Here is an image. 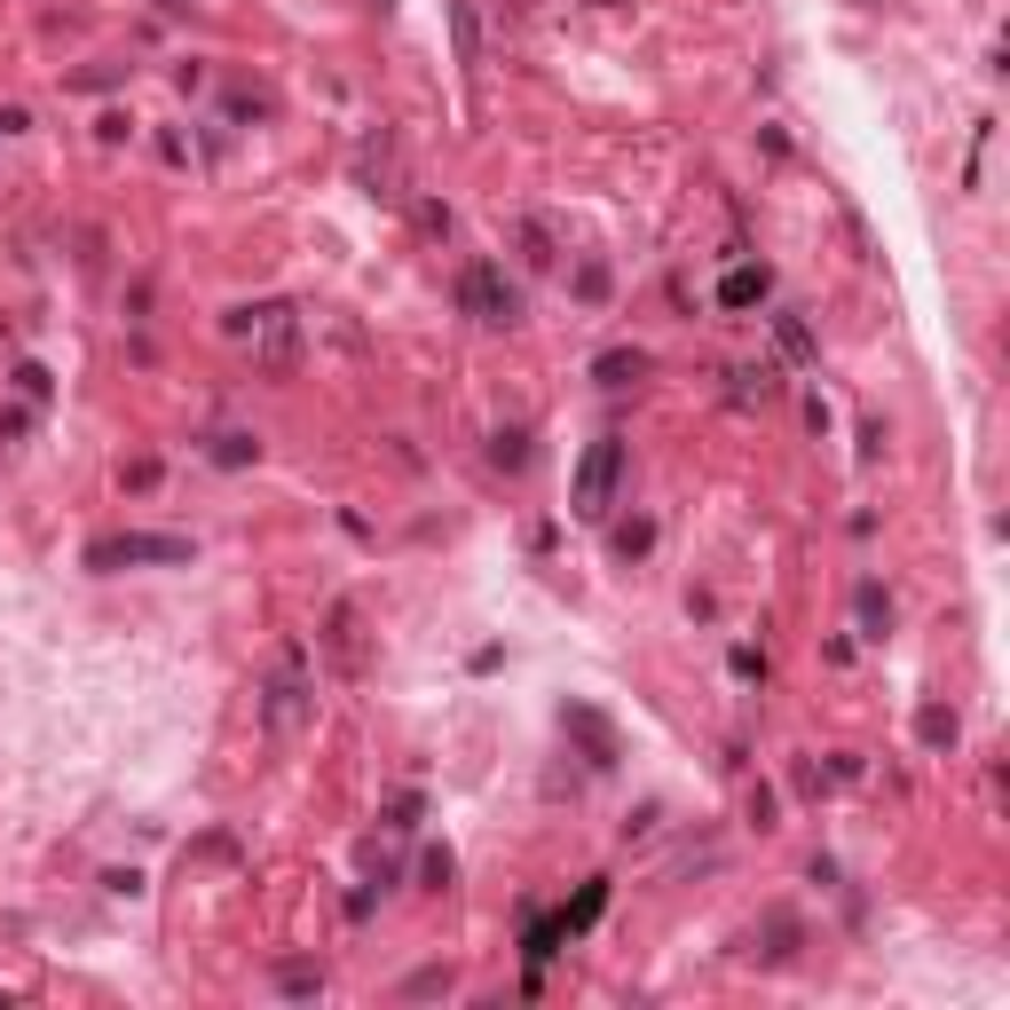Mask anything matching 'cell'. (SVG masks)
Instances as JSON below:
<instances>
[{
    "label": "cell",
    "mask_w": 1010,
    "mask_h": 1010,
    "mask_svg": "<svg viewBox=\"0 0 1010 1010\" xmlns=\"http://www.w3.org/2000/svg\"><path fill=\"white\" fill-rule=\"evenodd\" d=\"M229 332L253 340V363L268 380H293L301 372V308L268 301V308H229Z\"/></svg>",
    "instance_id": "obj_1"
},
{
    "label": "cell",
    "mask_w": 1010,
    "mask_h": 1010,
    "mask_svg": "<svg viewBox=\"0 0 1010 1010\" xmlns=\"http://www.w3.org/2000/svg\"><path fill=\"white\" fill-rule=\"evenodd\" d=\"M190 553H198L190 537L119 529V537H96V545H87V569H96V577H111V569H150V561H166V569H174V561H190Z\"/></svg>",
    "instance_id": "obj_2"
},
{
    "label": "cell",
    "mask_w": 1010,
    "mask_h": 1010,
    "mask_svg": "<svg viewBox=\"0 0 1010 1010\" xmlns=\"http://www.w3.org/2000/svg\"><path fill=\"white\" fill-rule=\"evenodd\" d=\"M616 482H624V442L616 434H600L585 458H577V482H569V513L577 521H600L608 506H616Z\"/></svg>",
    "instance_id": "obj_3"
},
{
    "label": "cell",
    "mask_w": 1010,
    "mask_h": 1010,
    "mask_svg": "<svg viewBox=\"0 0 1010 1010\" xmlns=\"http://www.w3.org/2000/svg\"><path fill=\"white\" fill-rule=\"evenodd\" d=\"M458 308H467L474 324H490V332L521 324V293L506 285L498 261H467V268H458Z\"/></svg>",
    "instance_id": "obj_4"
},
{
    "label": "cell",
    "mask_w": 1010,
    "mask_h": 1010,
    "mask_svg": "<svg viewBox=\"0 0 1010 1010\" xmlns=\"http://www.w3.org/2000/svg\"><path fill=\"white\" fill-rule=\"evenodd\" d=\"M261 718L277 726V734H293L308 718V656L301 648L277 656V671H268V687H261Z\"/></svg>",
    "instance_id": "obj_5"
},
{
    "label": "cell",
    "mask_w": 1010,
    "mask_h": 1010,
    "mask_svg": "<svg viewBox=\"0 0 1010 1010\" xmlns=\"http://www.w3.org/2000/svg\"><path fill=\"white\" fill-rule=\"evenodd\" d=\"M561 734L577 743V758H585L592 774H608V766L624 758V734H616V718H608V710H592V703H561Z\"/></svg>",
    "instance_id": "obj_6"
},
{
    "label": "cell",
    "mask_w": 1010,
    "mask_h": 1010,
    "mask_svg": "<svg viewBox=\"0 0 1010 1010\" xmlns=\"http://www.w3.org/2000/svg\"><path fill=\"white\" fill-rule=\"evenodd\" d=\"M316 639H324L332 671H347V679L363 671V616H355L347 600H332V608H324V631H316Z\"/></svg>",
    "instance_id": "obj_7"
},
{
    "label": "cell",
    "mask_w": 1010,
    "mask_h": 1010,
    "mask_svg": "<svg viewBox=\"0 0 1010 1010\" xmlns=\"http://www.w3.org/2000/svg\"><path fill=\"white\" fill-rule=\"evenodd\" d=\"M797 940H805V924H797L790 908H774L766 924L751 932V955H758V963H790V955H797Z\"/></svg>",
    "instance_id": "obj_8"
},
{
    "label": "cell",
    "mask_w": 1010,
    "mask_h": 1010,
    "mask_svg": "<svg viewBox=\"0 0 1010 1010\" xmlns=\"http://www.w3.org/2000/svg\"><path fill=\"white\" fill-rule=\"evenodd\" d=\"M600 908H608V876H592V884H585V892H577V900H569V908L553 915V924H561V940L592 932V924H600Z\"/></svg>",
    "instance_id": "obj_9"
},
{
    "label": "cell",
    "mask_w": 1010,
    "mask_h": 1010,
    "mask_svg": "<svg viewBox=\"0 0 1010 1010\" xmlns=\"http://www.w3.org/2000/svg\"><path fill=\"white\" fill-rule=\"evenodd\" d=\"M766 293H774V277L743 261V268H726V285H718V308H758Z\"/></svg>",
    "instance_id": "obj_10"
},
{
    "label": "cell",
    "mask_w": 1010,
    "mask_h": 1010,
    "mask_svg": "<svg viewBox=\"0 0 1010 1010\" xmlns=\"http://www.w3.org/2000/svg\"><path fill=\"white\" fill-rule=\"evenodd\" d=\"M853 616H861V639H884L892 631V592L869 577V585H853Z\"/></svg>",
    "instance_id": "obj_11"
},
{
    "label": "cell",
    "mask_w": 1010,
    "mask_h": 1010,
    "mask_svg": "<svg viewBox=\"0 0 1010 1010\" xmlns=\"http://www.w3.org/2000/svg\"><path fill=\"white\" fill-rule=\"evenodd\" d=\"M592 380H600V388H631V380H648V347H608V355L592 363Z\"/></svg>",
    "instance_id": "obj_12"
},
{
    "label": "cell",
    "mask_w": 1010,
    "mask_h": 1010,
    "mask_svg": "<svg viewBox=\"0 0 1010 1010\" xmlns=\"http://www.w3.org/2000/svg\"><path fill=\"white\" fill-rule=\"evenodd\" d=\"M450 40H458V63L482 71V24H474V0H450Z\"/></svg>",
    "instance_id": "obj_13"
},
{
    "label": "cell",
    "mask_w": 1010,
    "mask_h": 1010,
    "mask_svg": "<svg viewBox=\"0 0 1010 1010\" xmlns=\"http://www.w3.org/2000/svg\"><path fill=\"white\" fill-rule=\"evenodd\" d=\"M955 734H963V726H955L948 703H924V710H915V743H924V751H955Z\"/></svg>",
    "instance_id": "obj_14"
},
{
    "label": "cell",
    "mask_w": 1010,
    "mask_h": 1010,
    "mask_svg": "<svg viewBox=\"0 0 1010 1010\" xmlns=\"http://www.w3.org/2000/svg\"><path fill=\"white\" fill-rule=\"evenodd\" d=\"M355 174L372 182V198H403L395 190V158H388V143H363V158H355Z\"/></svg>",
    "instance_id": "obj_15"
},
{
    "label": "cell",
    "mask_w": 1010,
    "mask_h": 1010,
    "mask_svg": "<svg viewBox=\"0 0 1010 1010\" xmlns=\"http://www.w3.org/2000/svg\"><path fill=\"white\" fill-rule=\"evenodd\" d=\"M206 458H214V467H253V458H261V442H253L245 426H222V434L206 442Z\"/></svg>",
    "instance_id": "obj_16"
},
{
    "label": "cell",
    "mask_w": 1010,
    "mask_h": 1010,
    "mask_svg": "<svg viewBox=\"0 0 1010 1010\" xmlns=\"http://www.w3.org/2000/svg\"><path fill=\"white\" fill-rule=\"evenodd\" d=\"M561 955V924L553 915H529V987H537V971Z\"/></svg>",
    "instance_id": "obj_17"
},
{
    "label": "cell",
    "mask_w": 1010,
    "mask_h": 1010,
    "mask_svg": "<svg viewBox=\"0 0 1010 1010\" xmlns=\"http://www.w3.org/2000/svg\"><path fill=\"white\" fill-rule=\"evenodd\" d=\"M774 340H782V355H790V363H813V355H821V347H813V332H805V316H790V308L774 316Z\"/></svg>",
    "instance_id": "obj_18"
},
{
    "label": "cell",
    "mask_w": 1010,
    "mask_h": 1010,
    "mask_svg": "<svg viewBox=\"0 0 1010 1010\" xmlns=\"http://www.w3.org/2000/svg\"><path fill=\"white\" fill-rule=\"evenodd\" d=\"M490 467H506V474H521V467H529V426L490 434Z\"/></svg>",
    "instance_id": "obj_19"
},
{
    "label": "cell",
    "mask_w": 1010,
    "mask_h": 1010,
    "mask_svg": "<svg viewBox=\"0 0 1010 1010\" xmlns=\"http://www.w3.org/2000/svg\"><path fill=\"white\" fill-rule=\"evenodd\" d=\"M608 545H616V561H639V553H648V545H656V521H648V513H631V521H624V529H616Z\"/></svg>",
    "instance_id": "obj_20"
},
{
    "label": "cell",
    "mask_w": 1010,
    "mask_h": 1010,
    "mask_svg": "<svg viewBox=\"0 0 1010 1010\" xmlns=\"http://www.w3.org/2000/svg\"><path fill=\"white\" fill-rule=\"evenodd\" d=\"M277 994L308 1002V994H324V971H316V963H277Z\"/></svg>",
    "instance_id": "obj_21"
},
{
    "label": "cell",
    "mask_w": 1010,
    "mask_h": 1010,
    "mask_svg": "<svg viewBox=\"0 0 1010 1010\" xmlns=\"http://www.w3.org/2000/svg\"><path fill=\"white\" fill-rule=\"evenodd\" d=\"M726 380H734V403H751V395L766 403L774 395V363H743V372H726Z\"/></svg>",
    "instance_id": "obj_22"
},
{
    "label": "cell",
    "mask_w": 1010,
    "mask_h": 1010,
    "mask_svg": "<svg viewBox=\"0 0 1010 1010\" xmlns=\"http://www.w3.org/2000/svg\"><path fill=\"white\" fill-rule=\"evenodd\" d=\"M521 261H529V268H553V261H561V253H553V229H545V222H521Z\"/></svg>",
    "instance_id": "obj_23"
},
{
    "label": "cell",
    "mask_w": 1010,
    "mask_h": 1010,
    "mask_svg": "<svg viewBox=\"0 0 1010 1010\" xmlns=\"http://www.w3.org/2000/svg\"><path fill=\"white\" fill-rule=\"evenodd\" d=\"M9 380H17V395H24V403H48V395H56V380H48V363H32V355L17 363V372H9Z\"/></svg>",
    "instance_id": "obj_24"
},
{
    "label": "cell",
    "mask_w": 1010,
    "mask_h": 1010,
    "mask_svg": "<svg viewBox=\"0 0 1010 1010\" xmlns=\"http://www.w3.org/2000/svg\"><path fill=\"white\" fill-rule=\"evenodd\" d=\"M426 994H450V971H442V963H426V971L403 979V1002H426Z\"/></svg>",
    "instance_id": "obj_25"
},
{
    "label": "cell",
    "mask_w": 1010,
    "mask_h": 1010,
    "mask_svg": "<svg viewBox=\"0 0 1010 1010\" xmlns=\"http://www.w3.org/2000/svg\"><path fill=\"white\" fill-rule=\"evenodd\" d=\"M419 876H426V892H442V884L458 876V861H450V845H426V861H419Z\"/></svg>",
    "instance_id": "obj_26"
},
{
    "label": "cell",
    "mask_w": 1010,
    "mask_h": 1010,
    "mask_svg": "<svg viewBox=\"0 0 1010 1010\" xmlns=\"http://www.w3.org/2000/svg\"><path fill=\"white\" fill-rule=\"evenodd\" d=\"M577 301H608V268H600V261L577 268Z\"/></svg>",
    "instance_id": "obj_27"
},
{
    "label": "cell",
    "mask_w": 1010,
    "mask_h": 1010,
    "mask_svg": "<svg viewBox=\"0 0 1010 1010\" xmlns=\"http://www.w3.org/2000/svg\"><path fill=\"white\" fill-rule=\"evenodd\" d=\"M774 813H782V805H774V790L758 782V790H751V821H758V830H774Z\"/></svg>",
    "instance_id": "obj_28"
},
{
    "label": "cell",
    "mask_w": 1010,
    "mask_h": 1010,
    "mask_svg": "<svg viewBox=\"0 0 1010 1010\" xmlns=\"http://www.w3.org/2000/svg\"><path fill=\"white\" fill-rule=\"evenodd\" d=\"M24 127H32V111H24V104H9V111H0V135H24Z\"/></svg>",
    "instance_id": "obj_29"
}]
</instances>
